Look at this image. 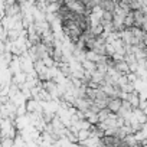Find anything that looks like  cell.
I'll return each instance as SVG.
<instances>
[{
    "instance_id": "cell-1",
    "label": "cell",
    "mask_w": 147,
    "mask_h": 147,
    "mask_svg": "<svg viewBox=\"0 0 147 147\" xmlns=\"http://www.w3.org/2000/svg\"><path fill=\"white\" fill-rule=\"evenodd\" d=\"M123 104H124V100L120 98V97H115V98H111V100H110L107 108H108L113 114H118V113L121 111V108H123Z\"/></svg>"
},
{
    "instance_id": "cell-2",
    "label": "cell",
    "mask_w": 147,
    "mask_h": 147,
    "mask_svg": "<svg viewBox=\"0 0 147 147\" xmlns=\"http://www.w3.org/2000/svg\"><path fill=\"white\" fill-rule=\"evenodd\" d=\"M111 111L108 110V108H104V110H101L100 113H98V118H100V123H104V121H107L110 117H111Z\"/></svg>"
}]
</instances>
